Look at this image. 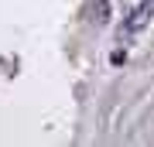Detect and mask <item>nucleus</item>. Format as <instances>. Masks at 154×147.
I'll return each instance as SVG.
<instances>
[{
    "label": "nucleus",
    "instance_id": "obj_2",
    "mask_svg": "<svg viewBox=\"0 0 154 147\" xmlns=\"http://www.w3.org/2000/svg\"><path fill=\"white\" fill-rule=\"evenodd\" d=\"M93 24L96 27L110 24V0H96V4H93Z\"/></svg>",
    "mask_w": 154,
    "mask_h": 147
},
{
    "label": "nucleus",
    "instance_id": "obj_1",
    "mask_svg": "<svg viewBox=\"0 0 154 147\" xmlns=\"http://www.w3.org/2000/svg\"><path fill=\"white\" fill-rule=\"evenodd\" d=\"M151 21H154V0H140V4L127 14V21H123V27H120V41H130L134 34L144 31Z\"/></svg>",
    "mask_w": 154,
    "mask_h": 147
}]
</instances>
